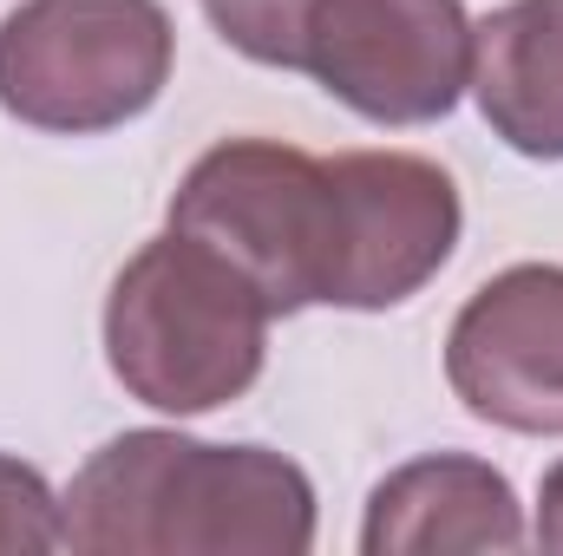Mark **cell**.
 <instances>
[{"label":"cell","mask_w":563,"mask_h":556,"mask_svg":"<svg viewBox=\"0 0 563 556\" xmlns=\"http://www.w3.org/2000/svg\"><path fill=\"white\" fill-rule=\"evenodd\" d=\"M531 544L551 551V556H563V458L544 471V485H538V524H531Z\"/></svg>","instance_id":"obj_12"},{"label":"cell","mask_w":563,"mask_h":556,"mask_svg":"<svg viewBox=\"0 0 563 556\" xmlns=\"http://www.w3.org/2000/svg\"><path fill=\"white\" fill-rule=\"evenodd\" d=\"M301 73L367 125H439L472 92L465 0H321Z\"/></svg>","instance_id":"obj_5"},{"label":"cell","mask_w":563,"mask_h":556,"mask_svg":"<svg viewBox=\"0 0 563 556\" xmlns=\"http://www.w3.org/2000/svg\"><path fill=\"white\" fill-rule=\"evenodd\" d=\"M269 301L203 243L164 230L112 276L106 360L112 380L170 419L236 407L269 360Z\"/></svg>","instance_id":"obj_2"},{"label":"cell","mask_w":563,"mask_h":556,"mask_svg":"<svg viewBox=\"0 0 563 556\" xmlns=\"http://www.w3.org/2000/svg\"><path fill=\"white\" fill-rule=\"evenodd\" d=\"M525 504L511 478L472 452H426L387 471L361 518V556H445L525 551Z\"/></svg>","instance_id":"obj_8"},{"label":"cell","mask_w":563,"mask_h":556,"mask_svg":"<svg viewBox=\"0 0 563 556\" xmlns=\"http://www.w3.org/2000/svg\"><path fill=\"white\" fill-rule=\"evenodd\" d=\"M314 524V478L295 458L170 425L106 438L59 498L66 551L92 556H308Z\"/></svg>","instance_id":"obj_1"},{"label":"cell","mask_w":563,"mask_h":556,"mask_svg":"<svg viewBox=\"0 0 563 556\" xmlns=\"http://www.w3.org/2000/svg\"><path fill=\"white\" fill-rule=\"evenodd\" d=\"M472 99L531 164H563V0H505L472 20Z\"/></svg>","instance_id":"obj_9"},{"label":"cell","mask_w":563,"mask_h":556,"mask_svg":"<svg viewBox=\"0 0 563 556\" xmlns=\"http://www.w3.org/2000/svg\"><path fill=\"white\" fill-rule=\"evenodd\" d=\"M321 0H203L210 26L223 33V46H236L256 66L301 73V40Z\"/></svg>","instance_id":"obj_10"},{"label":"cell","mask_w":563,"mask_h":556,"mask_svg":"<svg viewBox=\"0 0 563 556\" xmlns=\"http://www.w3.org/2000/svg\"><path fill=\"white\" fill-rule=\"evenodd\" d=\"M170 230L223 256L269 314L321 308L334 249V184L328 157L282 138L210 144L170 190Z\"/></svg>","instance_id":"obj_4"},{"label":"cell","mask_w":563,"mask_h":556,"mask_svg":"<svg viewBox=\"0 0 563 556\" xmlns=\"http://www.w3.org/2000/svg\"><path fill=\"white\" fill-rule=\"evenodd\" d=\"M170 66L164 0H20L0 20V112L26 132H119L164 99Z\"/></svg>","instance_id":"obj_3"},{"label":"cell","mask_w":563,"mask_h":556,"mask_svg":"<svg viewBox=\"0 0 563 556\" xmlns=\"http://www.w3.org/2000/svg\"><path fill=\"white\" fill-rule=\"evenodd\" d=\"M334 184V249L321 308L387 314L413 301L459 249L465 203L452 170L420 151H341L328 157Z\"/></svg>","instance_id":"obj_6"},{"label":"cell","mask_w":563,"mask_h":556,"mask_svg":"<svg viewBox=\"0 0 563 556\" xmlns=\"http://www.w3.org/2000/svg\"><path fill=\"white\" fill-rule=\"evenodd\" d=\"M0 551L40 556V551H66L59 537V498L46 485L40 465L0 452Z\"/></svg>","instance_id":"obj_11"},{"label":"cell","mask_w":563,"mask_h":556,"mask_svg":"<svg viewBox=\"0 0 563 556\" xmlns=\"http://www.w3.org/2000/svg\"><path fill=\"white\" fill-rule=\"evenodd\" d=\"M459 407L498 432L563 438V263H511L445 327Z\"/></svg>","instance_id":"obj_7"}]
</instances>
